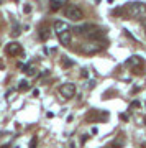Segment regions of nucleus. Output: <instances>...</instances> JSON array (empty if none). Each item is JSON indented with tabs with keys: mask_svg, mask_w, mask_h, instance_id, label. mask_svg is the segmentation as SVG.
I'll list each match as a JSON object with an SVG mask.
<instances>
[{
	"mask_svg": "<svg viewBox=\"0 0 146 148\" xmlns=\"http://www.w3.org/2000/svg\"><path fill=\"white\" fill-rule=\"evenodd\" d=\"M66 5V0H49V7H51V10H59V8H63Z\"/></svg>",
	"mask_w": 146,
	"mask_h": 148,
	"instance_id": "6e6552de",
	"label": "nucleus"
},
{
	"mask_svg": "<svg viewBox=\"0 0 146 148\" xmlns=\"http://www.w3.org/2000/svg\"><path fill=\"white\" fill-rule=\"evenodd\" d=\"M63 64H64V66H72V61H69V59H64Z\"/></svg>",
	"mask_w": 146,
	"mask_h": 148,
	"instance_id": "4468645a",
	"label": "nucleus"
},
{
	"mask_svg": "<svg viewBox=\"0 0 146 148\" xmlns=\"http://www.w3.org/2000/svg\"><path fill=\"white\" fill-rule=\"evenodd\" d=\"M87 138H89V135H84V137H82V143L87 142Z\"/></svg>",
	"mask_w": 146,
	"mask_h": 148,
	"instance_id": "2eb2a0df",
	"label": "nucleus"
},
{
	"mask_svg": "<svg viewBox=\"0 0 146 148\" xmlns=\"http://www.w3.org/2000/svg\"><path fill=\"white\" fill-rule=\"evenodd\" d=\"M49 35H51V33H49L48 28H41V30H40V40H43V41H46L48 38H49Z\"/></svg>",
	"mask_w": 146,
	"mask_h": 148,
	"instance_id": "1a4fd4ad",
	"label": "nucleus"
},
{
	"mask_svg": "<svg viewBox=\"0 0 146 148\" xmlns=\"http://www.w3.org/2000/svg\"><path fill=\"white\" fill-rule=\"evenodd\" d=\"M0 148H10V145H3V147H0Z\"/></svg>",
	"mask_w": 146,
	"mask_h": 148,
	"instance_id": "dca6fc26",
	"label": "nucleus"
},
{
	"mask_svg": "<svg viewBox=\"0 0 146 148\" xmlns=\"http://www.w3.org/2000/svg\"><path fill=\"white\" fill-rule=\"evenodd\" d=\"M30 89V82L25 79H21L20 82H18V90H28Z\"/></svg>",
	"mask_w": 146,
	"mask_h": 148,
	"instance_id": "9b49d317",
	"label": "nucleus"
},
{
	"mask_svg": "<svg viewBox=\"0 0 146 148\" xmlns=\"http://www.w3.org/2000/svg\"><path fill=\"white\" fill-rule=\"evenodd\" d=\"M57 38H59V43L61 45H64V46H68L69 43H71V40H72V36H71V32H64L61 33V35H57Z\"/></svg>",
	"mask_w": 146,
	"mask_h": 148,
	"instance_id": "0eeeda50",
	"label": "nucleus"
},
{
	"mask_svg": "<svg viewBox=\"0 0 146 148\" xmlns=\"http://www.w3.org/2000/svg\"><path fill=\"white\" fill-rule=\"evenodd\" d=\"M5 53L10 54V56H16V54H21V53H23V49H21V45H20V43L12 41V43H8V45L5 46Z\"/></svg>",
	"mask_w": 146,
	"mask_h": 148,
	"instance_id": "39448f33",
	"label": "nucleus"
},
{
	"mask_svg": "<svg viewBox=\"0 0 146 148\" xmlns=\"http://www.w3.org/2000/svg\"><path fill=\"white\" fill-rule=\"evenodd\" d=\"M36 143H38V138H36V137H33V138H31V142H30V148H36Z\"/></svg>",
	"mask_w": 146,
	"mask_h": 148,
	"instance_id": "ddd939ff",
	"label": "nucleus"
},
{
	"mask_svg": "<svg viewBox=\"0 0 146 148\" xmlns=\"http://www.w3.org/2000/svg\"><path fill=\"white\" fill-rule=\"evenodd\" d=\"M12 35H13V36H18V35H20V27H18L16 23H15V28H13V32H12Z\"/></svg>",
	"mask_w": 146,
	"mask_h": 148,
	"instance_id": "f8f14e48",
	"label": "nucleus"
},
{
	"mask_svg": "<svg viewBox=\"0 0 146 148\" xmlns=\"http://www.w3.org/2000/svg\"><path fill=\"white\" fill-rule=\"evenodd\" d=\"M59 92H61V95L64 99H71V97L76 95V86L72 82H66V84H63L59 87Z\"/></svg>",
	"mask_w": 146,
	"mask_h": 148,
	"instance_id": "20e7f679",
	"label": "nucleus"
},
{
	"mask_svg": "<svg viewBox=\"0 0 146 148\" xmlns=\"http://www.w3.org/2000/svg\"><path fill=\"white\" fill-rule=\"evenodd\" d=\"M64 15H66V18H69V20L79 21V20L84 18V12L81 10L77 5H68L64 8Z\"/></svg>",
	"mask_w": 146,
	"mask_h": 148,
	"instance_id": "7ed1b4c3",
	"label": "nucleus"
},
{
	"mask_svg": "<svg viewBox=\"0 0 146 148\" xmlns=\"http://www.w3.org/2000/svg\"><path fill=\"white\" fill-rule=\"evenodd\" d=\"M126 66H136V64H140V56H131L130 59H126Z\"/></svg>",
	"mask_w": 146,
	"mask_h": 148,
	"instance_id": "9d476101",
	"label": "nucleus"
},
{
	"mask_svg": "<svg viewBox=\"0 0 146 148\" xmlns=\"http://www.w3.org/2000/svg\"><path fill=\"white\" fill-rule=\"evenodd\" d=\"M107 45H104V41H100V40H92L89 43H84L82 46H81V51L85 54H94V53H99L102 51Z\"/></svg>",
	"mask_w": 146,
	"mask_h": 148,
	"instance_id": "f257e3e1",
	"label": "nucleus"
},
{
	"mask_svg": "<svg viewBox=\"0 0 146 148\" xmlns=\"http://www.w3.org/2000/svg\"><path fill=\"white\" fill-rule=\"evenodd\" d=\"M69 30V25L66 23V21H54V32H56V35H61V33L68 32Z\"/></svg>",
	"mask_w": 146,
	"mask_h": 148,
	"instance_id": "423d86ee",
	"label": "nucleus"
},
{
	"mask_svg": "<svg viewBox=\"0 0 146 148\" xmlns=\"http://www.w3.org/2000/svg\"><path fill=\"white\" fill-rule=\"evenodd\" d=\"M126 10L133 18H141V16L146 13V5L141 3V2H133V3H128L126 5Z\"/></svg>",
	"mask_w": 146,
	"mask_h": 148,
	"instance_id": "f03ea898",
	"label": "nucleus"
}]
</instances>
